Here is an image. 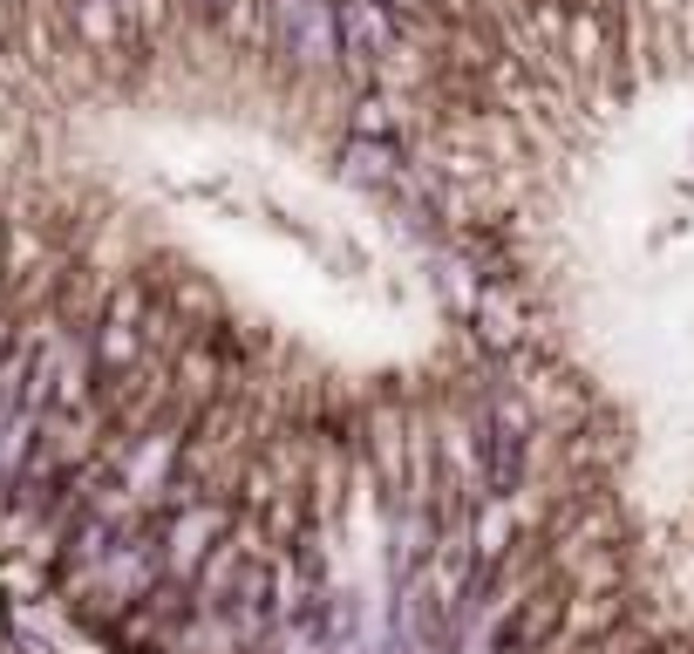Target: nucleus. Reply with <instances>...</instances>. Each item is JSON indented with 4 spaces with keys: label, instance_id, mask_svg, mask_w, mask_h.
<instances>
[{
    "label": "nucleus",
    "instance_id": "f257e3e1",
    "mask_svg": "<svg viewBox=\"0 0 694 654\" xmlns=\"http://www.w3.org/2000/svg\"><path fill=\"white\" fill-rule=\"evenodd\" d=\"M191 8H197V14H225V8H232V0H191Z\"/></svg>",
    "mask_w": 694,
    "mask_h": 654
}]
</instances>
